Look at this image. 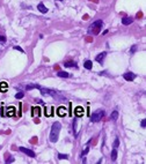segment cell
<instances>
[{
	"mask_svg": "<svg viewBox=\"0 0 146 164\" xmlns=\"http://www.w3.org/2000/svg\"><path fill=\"white\" fill-rule=\"evenodd\" d=\"M42 93V95H45V96H51L53 97L54 99H59V101H64L66 99L65 96L62 95V93L57 91V90H53V89H49V88H44V87H40L38 88Z\"/></svg>",
	"mask_w": 146,
	"mask_h": 164,
	"instance_id": "6da1fadb",
	"label": "cell"
},
{
	"mask_svg": "<svg viewBox=\"0 0 146 164\" xmlns=\"http://www.w3.org/2000/svg\"><path fill=\"white\" fill-rule=\"evenodd\" d=\"M60 129H62V124L56 121L52 124V127H51V132H50V141L51 142H57L58 137H59V133H60Z\"/></svg>",
	"mask_w": 146,
	"mask_h": 164,
	"instance_id": "7a4b0ae2",
	"label": "cell"
},
{
	"mask_svg": "<svg viewBox=\"0 0 146 164\" xmlns=\"http://www.w3.org/2000/svg\"><path fill=\"white\" fill-rule=\"evenodd\" d=\"M102 27H103V22H102L101 20H97V21H95L94 23H92V24L89 26L88 32L92 34V35H97V34L100 32V30H101Z\"/></svg>",
	"mask_w": 146,
	"mask_h": 164,
	"instance_id": "3957f363",
	"label": "cell"
},
{
	"mask_svg": "<svg viewBox=\"0 0 146 164\" xmlns=\"http://www.w3.org/2000/svg\"><path fill=\"white\" fill-rule=\"evenodd\" d=\"M103 116H104V110H102V109L97 110V111H95L93 114H92L91 121H92V123H97V121H100V120L103 118Z\"/></svg>",
	"mask_w": 146,
	"mask_h": 164,
	"instance_id": "277c9868",
	"label": "cell"
},
{
	"mask_svg": "<svg viewBox=\"0 0 146 164\" xmlns=\"http://www.w3.org/2000/svg\"><path fill=\"white\" fill-rule=\"evenodd\" d=\"M19 150L22 151V152H25L26 155H28L29 157H35L36 155H35V152L33 150H30V149H28V148H25V147H20L19 148Z\"/></svg>",
	"mask_w": 146,
	"mask_h": 164,
	"instance_id": "5b68a950",
	"label": "cell"
},
{
	"mask_svg": "<svg viewBox=\"0 0 146 164\" xmlns=\"http://www.w3.org/2000/svg\"><path fill=\"white\" fill-rule=\"evenodd\" d=\"M123 78L126 80V81H132L136 79V74H133L131 72H128V73H125V74H123Z\"/></svg>",
	"mask_w": 146,
	"mask_h": 164,
	"instance_id": "8992f818",
	"label": "cell"
},
{
	"mask_svg": "<svg viewBox=\"0 0 146 164\" xmlns=\"http://www.w3.org/2000/svg\"><path fill=\"white\" fill-rule=\"evenodd\" d=\"M106 55H107V52H102V53H100L99 55H96L95 60H96L97 62H100V64H103V60H104Z\"/></svg>",
	"mask_w": 146,
	"mask_h": 164,
	"instance_id": "52a82bcc",
	"label": "cell"
},
{
	"mask_svg": "<svg viewBox=\"0 0 146 164\" xmlns=\"http://www.w3.org/2000/svg\"><path fill=\"white\" fill-rule=\"evenodd\" d=\"M64 66H65L66 68H78L77 62H74V61H65Z\"/></svg>",
	"mask_w": 146,
	"mask_h": 164,
	"instance_id": "ba28073f",
	"label": "cell"
},
{
	"mask_svg": "<svg viewBox=\"0 0 146 164\" xmlns=\"http://www.w3.org/2000/svg\"><path fill=\"white\" fill-rule=\"evenodd\" d=\"M37 8H38V11H40L41 13H43V14L48 13V8L44 6V4H43V2H40V4L37 5Z\"/></svg>",
	"mask_w": 146,
	"mask_h": 164,
	"instance_id": "9c48e42d",
	"label": "cell"
},
{
	"mask_svg": "<svg viewBox=\"0 0 146 164\" xmlns=\"http://www.w3.org/2000/svg\"><path fill=\"white\" fill-rule=\"evenodd\" d=\"M57 113H58L60 117L65 116V114H66V108H65V106H59L58 110H57Z\"/></svg>",
	"mask_w": 146,
	"mask_h": 164,
	"instance_id": "30bf717a",
	"label": "cell"
},
{
	"mask_svg": "<svg viewBox=\"0 0 146 164\" xmlns=\"http://www.w3.org/2000/svg\"><path fill=\"white\" fill-rule=\"evenodd\" d=\"M74 111H75V116H78V117H82V116H83V108L77 106Z\"/></svg>",
	"mask_w": 146,
	"mask_h": 164,
	"instance_id": "8fae6325",
	"label": "cell"
},
{
	"mask_svg": "<svg viewBox=\"0 0 146 164\" xmlns=\"http://www.w3.org/2000/svg\"><path fill=\"white\" fill-rule=\"evenodd\" d=\"M132 19L131 17H123L122 19V23L124 24V26H129V24H131L132 23Z\"/></svg>",
	"mask_w": 146,
	"mask_h": 164,
	"instance_id": "7c38bea8",
	"label": "cell"
},
{
	"mask_svg": "<svg viewBox=\"0 0 146 164\" xmlns=\"http://www.w3.org/2000/svg\"><path fill=\"white\" fill-rule=\"evenodd\" d=\"M6 114L8 116V117H12L15 114V109H14L13 106H9V108H7V112H6Z\"/></svg>",
	"mask_w": 146,
	"mask_h": 164,
	"instance_id": "4fadbf2b",
	"label": "cell"
},
{
	"mask_svg": "<svg viewBox=\"0 0 146 164\" xmlns=\"http://www.w3.org/2000/svg\"><path fill=\"white\" fill-rule=\"evenodd\" d=\"M117 118H118V111H113V113L110 114V120L116 121Z\"/></svg>",
	"mask_w": 146,
	"mask_h": 164,
	"instance_id": "5bb4252c",
	"label": "cell"
},
{
	"mask_svg": "<svg viewBox=\"0 0 146 164\" xmlns=\"http://www.w3.org/2000/svg\"><path fill=\"white\" fill-rule=\"evenodd\" d=\"M57 75H58L59 78H70V76H71V74H68L67 72H63V70H59V72L57 73Z\"/></svg>",
	"mask_w": 146,
	"mask_h": 164,
	"instance_id": "9a60e30c",
	"label": "cell"
},
{
	"mask_svg": "<svg viewBox=\"0 0 146 164\" xmlns=\"http://www.w3.org/2000/svg\"><path fill=\"white\" fill-rule=\"evenodd\" d=\"M116 158H117V149H116V148H114L113 151H111V161H113V162H115V161H116Z\"/></svg>",
	"mask_w": 146,
	"mask_h": 164,
	"instance_id": "2e32d148",
	"label": "cell"
},
{
	"mask_svg": "<svg viewBox=\"0 0 146 164\" xmlns=\"http://www.w3.org/2000/svg\"><path fill=\"white\" fill-rule=\"evenodd\" d=\"M83 66H85V68L91 69V68H92V66H93V64H92V61H91V60H86V61L83 62Z\"/></svg>",
	"mask_w": 146,
	"mask_h": 164,
	"instance_id": "e0dca14e",
	"label": "cell"
},
{
	"mask_svg": "<svg viewBox=\"0 0 146 164\" xmlns=\"http://www.w3.org/2000/svg\"><path fill=\"white\" fill-rule=\"evenodd\" d=\"M40 87H41V86H38V84H28V86L26 87V89H27V90H31V89H35V88H36V89H38Z\"/></svg>",
	"mask_w": 146,
	"mask_h": 164,
	"instance_id": "ac0fdd59",
	"label": "cell"
},
{
	"mask_svg": "<svg viewBox=\"0 0 146 164\" xmlns=\"http://www.w3.org/2000/svg\"><path fill=\"white\" fill-rule=\"evenodd\" d=\"M7 90V83L6 82H1L0 83V91H6Z\"/></svg>",
	"mask_w": 146,
	"mask_h": 164,
	"instance_id": "d6986e66",
	"label": "cell"
},
{
	"mask_svg": "<svg viewBox=\"0 0 146 164\" xmlns=\"http://www.w3.org/2000/svg\"><path fill=\"white\" fill-rule=\"evenodd\" d=\"M58 158H60V160H67V158H68V155H65V154H58Z\"/></svg>",
	"mask_w": 146,
	"mask_h": 164,
	"instance_id": "ffe728a7",
	"label": "cell"
},
{
	"mask_svg": "<svg viewBox=\"0 0 146 164\" xmlns=\"http://www.w3.org/2000/svg\"><path fill=\"white\" fill-rule=\"evenodd\" d=\"M120 146V139L118 137H116L115 139V142H114V148H116L117 149V147Z\"/></svg>",
	"mask_w": 146,
	"mask_h": 164,
	"instance_id": "44dd1931",
	"label": "cell"
},
{
	"mask_svg": "<svg viewBox=\"0 0 146 164\" xmlns=\"http://www.w3.org/2000/svg\"><path fill=\"white\" fill-rule=\"evenodd\" d=\"M23 96H25V94H23V93H21V91H20V93H17V94H16V95H15V98H17V99H20V98H22V97H23Z\"/></svg>",
	"mask_w": 146,
	"mask_h": 164,
	"instance_id": "7402d4cb",
	"label": "cell"
},
{
	"mask_svg": "<svg viewBox=\"0 0 146 164\" xmlns=\"http://www.w3.org/2000/svg\"><path fill=\"white\" fill-rule=\"evenodd\" d=\"M14 162V157H12L11 156V158H8V160H6V163L8 164V163H13Z\"/></svg>",
	"mask_w": 146,
	"mask_h": 164,
	"instance_id": "603a6c76",
	"label": "cell"
},
{
	"mask_svg": "<svg viewBox=\"0 0 146 164\" xmlns=\"http://www.w3.org/2000/svg\"><path fill=\"white\" fill-rule=\"evenodd\" d=\"M0 42H1V43H5V42H6V37L2 36V35H0Z\"/></svg>",
	"mask_w": 146,
	"mask_h": 164,
	"instance_id": "cb8c5ba5",
	"label": "cell"
},
{
	"mask_svg": "<svg viewBox=\"0 0 146 164\" xmlns=\"http://www.w3.org/2000/svg\"><path fill=\"white\" fill-rule=\"evenodd\" d=\"M145 126H146V120L145 119H143V120H142V127L145 128Z\"/></svg>",
	"mask_w": 146,
	"mask_h": 164,
	"instance_id": "d4e9b609",
	"label": "cell"
},
{
	"mask_svg": "<svg viewBox=\"0 0 146 164\" xmlns=\"http://www.w3.org/2000/svg\"><path fill=\"white\" fill-rule=\"evenodd\" d=\"M14 49H15V50H19V51H21V52H23V50H22L20 46H14Z\"/></svg>",
	"mask_w": 146,
	"mask_h": 164,
	"instance_id": "484cf974",
	"label": "cell"
},
{
	"mask_svg": "<svg viewBox=\"0 0 146 164\" xmlns=\"http://www.w3.org/2000/svg\"><path fill=\"white\" fill-rule=\"evenodd\" d=\"M134 51H136V46H133V47H132V50H131V52H134Z\"/></svg>",
	"mask_w": 146,
	"mask_h": 164,
	"instance_id": "4316f807",
	"label": "cell"
},
{
	"mask_svg": "<svg viewBox=\"0 0 146 164\" xmlns=\"http://www.w3.org/2000/svg\"><path fill=\"white\" fill-rule=\"evenodd\" d=\"M91 1H94V2H97V0H91Z\"/></svg>",
	"mask_w": 146,
	"mask_h": 164,
	"instance_id": "83f0119b",
	"label": "cell"
},
{
	"mask_svg": "<svg viewBox=\"0 0 146 164\" xmlns=\"http://www.w3.org/2000/svg\"><path fill=\"white\" fill-rule=\"evenodd\" d=\"M59 1H62V0H59Z\"/></svg>",
	"mask_w": 146,
	"mask_h": 164,
	"instance_id": "f1b7e54d",
	"label": "cell"
}]
</instances>
